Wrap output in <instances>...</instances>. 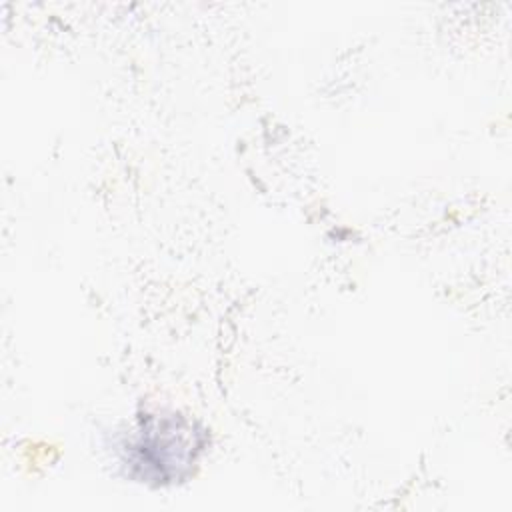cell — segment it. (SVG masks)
<instances>
[{"label": "cell", "mask_w": 512, "mask_h": 512, "mask_svg": "<svg viewBox=\"0 0 512 512\" xmlns=\"http://www.w3.org/2000/svg\"><path fill=\"white\" fill-rule=\"evenodd\" d=\"M188 428L184 422H176L174 418L152 420L142 430L132 452L136 454V464L150 466L156 470V478H172L178 474L180 466L194 460V442H188Z\"/></svg>", "instance_id": "6da1fadb"}]
</instances>
